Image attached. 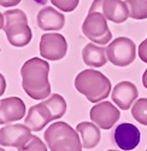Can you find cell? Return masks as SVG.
<instances>
[{"mask_svg": "<svg viewBox=\"0 0 147 151\" xmlns=\"http://www.w3.org/2000/svg\"><path fill=\"white\" fill-rule=\"evenodd\" d=\"M50 64L45 59L33 57L21 68L22 87L30 98L42 100L50 97L51 83L48 81Z\"/></svg>", "mask_w": 147, "mask_h": 151, "instance_id": "6da1fadb", "label": "cell"}, {"mask_svg": "<svg viewBox=\"0 0 147 151\" xmlns=\"http://www.w3.org/2000/svg\"><path fill=\"white\" fill-rule=\"evenodd\" d=\"M75 88L92 103H99L111 92V81L94 69H86L75 78Z\"/></svg>", "mask_w": 147, "mask_h": 151, "instance_id": "7a4b0ae2", "label": "cell"}, {"mask_svg": "<svg viewBox=\"0 0 147 151\" xmlns=\"http://www.w3.org/2000/svg\"><path fill=\"white\" fill-rule=\"evenodd\" d=\"M44 137L51 151H82L83 147L78 132L63 121L48 126Z\"/></svg>", "mask_w": 147, "mask_h": 151, "instance_id": "3957f363", "label": "cell"}, {"mask_svg": "<svg viewBox=\"0 0 147 151\" xmlns=\"http://www.w3.org/2000/svg\"><path fill=\"white\" fill-rule=\"evenodd\" d=\"M4 32L7 41L15 47L27 46L33 37L31 29L28 24L27 15L22 10H7L4 12Z\"/></svg>", "mask_w": 147, "mask_h": 151, "instance_id": "277c9868", "label": "cell"}, {"mask_svg": "<svg viewBox=\"0 0 147 151\" xmlns=\"http://www.w3.org/2000/svg\"><path fill=\"white\" fill-rule=\"evenodd\" d=\"M83 35L96 45H106L111 41L112 33L108 29L107 19L101 12H88L83 24Z\"/></svg>", "mask_w": 147, "mask_h": 151, "instance_id": "5b68a950", "label": "cell"}, {"mask_svg": "<svg viewBox=\"0 0 147 151\" xmlns=\"http://www.w3.org/2000/svg\"><path fill=\"white\" fill-rule=\"evenodd\" d=\"M107 59L113 65L124 68L134 62L136 57V46L133 40L126 36H119L106 47Z\"/></svg>", "mask_w": 147, "mask_h": 151, "instance_id": "8992f818", "label": "cell"}, {"mask_svg": "<svg viewBox=\"0 0 147 151\" xmlns=\"http://www.w3.org/2000/svg\"><path fill=\"white\" fill-rule=\"evenodd\" d=\"M40 55L47 60H59L65 57L68 52L66 39L58 33L44 34L40 39Z\"/></svg>", "mask_w": 147, "mask_h": 151, "instance_id": "52a82bcc", "label": "cell"}, {"mask_svg": "<svg viewBox=\"0 0 147 151\" xmlns=\"http://www.w3.org/2000/svg\"><path fill=\"white\" fill-rule=\"evenodd\" d=\"M89 12H101L107 21L123 23L129 18V9L122 0H94Z\"/></svg>", "mask_w": 147, "mask_h": 151, "instance_id": "ba28073f", "label": "cell"}, {"mask_svg": "<svg viewBox=\"0 0 147 151\" xmlns=\"http://www.w3.org/2000/svg\"><path fill=\"white\" fill-rule=\"evenodd\" d=\"M93 123L101 129H111L121 117L119 110L111 102L96 103L89 111Z\"/></svg>", "mask_w": 147, "mask_h": 151, "instance_id": "9c48e42d", "label": "cell"}, {"mask_svg": "<svg viewBox=\"0 0 147 151\" xmlns=\"http://www.w3.org/2000/svg\"><path fill=\"white\" fill-rule=\"evenodd\" d=\"M31 131L26 124H7L0 128V145L12 146V147H22L26 145L30 138L33 137Z\"/></svg>", "mask_w": 147, "mask_h": 151, "instance_id": "30bf717a", "label": "cell"}, {"mask_svg": "<svg viewBox=\"0 0 147 151\" xmlns=\"http://www.w3.org/2000/svg\"><path fill=\"white\" fill-rule=\"evenodd\" d=\"M113 140L119 149L124 151H130L140 144L141 133L136 126L124 122L116 127L113 132Z\"/></svg>", "mask_w": 147, "mask_h": 151, "instance_id": "8fae6325", "label": "cell"}, {"mask_svg": "<svg viewBox=\"0 0 147 151\" xmlns=\"http://www.w3.org/2000/svg\"><path fill=\"white\" fill-rule=\"evenodd\" d=\"M26 115V104L19 97L0 99V124L19 121Z\"/></svg>", "mask_w": 147, "mask_h": 151, "instance_id": "7c38bea8", "label": "cell"}, {"mask_svg": "<svg viewBox=\"0 0 147 151\" xmlns=\"http://www.w3.org/2000/svg\"><path fill=\"white\" fill-rule=\"evenodd\" d=\"M53 120L54 117L51 109L42 102L33 105L29 109L26 119H24V123H26V126H28L31 132H40Z\"/></svg>", "mask_w": 147, "mask_h": 151, "instance_id": "4fadbf2b", "label": "cell"}, {"mask_svg": "<svg viewBox=\"0 0 147 151\" xmlns=\"http://www.w3.org/2000/svg\"><path fill=\"white\" fill-rule=\"evenodd\" d=\"M139 97L136 86L130 81H121L112 90L111 98L113 103L122 110H128L133 106V103Z\"/></svg>", "mask_w": 147, "mask_h": 151, "instance_id": "5bb4252c", "label": "cell"}, {"mask_svg": "<svg viewBox=\"0 0 147 151\" xmlns=\"http://www.w3.org/2000/svg\"><path fill=\"white\" fill-rule=\"evenodd\" d=\"M36 23L41 30L56 32L63 29L65 24V17L58 10L51 6H46L39 11L38 16H36Z\"/></svg>", "mask_w": 147, "mask_h": 151, "instance_id": "9a60e30c", "label": "cell"}, {"mask_svg": "<svg viewBox=\"0 0 147 151\" xmlns=\"http://www.w3.org/2000/svg\"><path fill=\"white\" fill-rule=\"evenodd\" d=\"M82 59L86 65L91 68H100L106 64L107 56H106V48L98 46L94 42L87 44L82 50Z\"/></svg>", "mask_w": 147, "mask_h": 151, "instance_id": "2e32d148", "label": "cell"}, {"mask_svg": "<svg viewBox=\"0 0 147 151\" xmlns=\"http://www.w3.org/2000/svg\"><path fill=\"white\" fill-rule=\"evenodd\" d=\"M76 131L81 137L82 146L84 149H93L99 144L101 134H100L99 127L95 123L87 122V121L80 122L76 127Z\"/></svg>", "mask_w": 147, "mask_h": 151, "instance_id": "e0dca14e", "label": "cell"}, {"mask_svg": "<svg viewBox=\"0 0 147 151\" xmlns=\"http://www.w3.org/2000/svg\"><path fill=\"white\" fill-rule=\"evenodd\" d=\"M44 103L46 105H48V108L51 109L54 120H58L64 116L65 111H66V102L60 94L54 93V94L50 96L47 99L44 100Z\"/></svg>", "mask_w": 147, "mask_h": 151, "instance_id": "ac0fdd59", "label": "cell"}, {"mask_svg": "<svg viewBox=\"0 0 147 151\" xmlns=\"http://www.w3.org/2000/svg\"><path fill=\"white\" fill-rule=\"evenodd\" d=\"M129 9V17L136 21L147 18V0H126Z\"/></svg>", "mask_w": 147, "mask_h": 151, "instance_id": "d6986e66", "label": "cell"}, {"mask_svg": "<svg viewBox=\"0 0 147 151\" xmlns=\"http://www.w3.org/2000/svg\"><path fill=\"white\" fill-rule=\"evenodd\" d=\"M131 115L140 124L147 126V98H140L133 104Z\"/></svg>", "mask_w": 147, "mask_h": 151, "instance_id": "ffe728a7", "label": "cell"}, {"mask_svg": "<svg viewBox=\"0 0 147 151\" xmlns=\"http://www.w3.org/2000/svg\"><path fill=\"white\" fill-rule=\"evenodd\" d=\"M18 151H47V146L44 144V142L40 138L33 135L30 138V140L24 146L19 147Z\"/></svg>", "mask_w": 147, "mask_h": 151, "instance_id": "44dd1931", "label": "cell"}, {"mask_svg": "<svg viewBox=\"0 0 147 151\" xmlns=\"http://www.w3.org/2000/svg\"><path fill=\"white\" fill-rule=\"evenodd\" d=\"M51 3L58 10H62L64 12H71L77 7L80 0H51Z\"/></svg>", "mask_w": 147, "mask_h": 151, "instance_id": "7402d4cb", "label": "cell"}, {"mask_svg": "<svg viewBox=\"0 0 147 151\" xmlns=\"http://www.w3.org/2000/svg\"><path fill=\"white\" fill-rule=\"evenodd\" d=\"M138 53H139V57L142 62L147 63V37L140 44L139 48H138Z\"/></svg>", "mask_w": 147, "mask_h": 151, "instance_id": "603a6c76", "label": "cell"}, {"mask_svg": "<svg viewBox=\"0 0 147 151\" xmlns=\"http://www.w3.org/2000/svg\"><path fill=\"white\" fill-rule=\"evenodd\" d=\"M22 0H0V6L3 7H14L18 5Z\"/></svg>", "mask_w": 147, "mask_h": 151, "instance_id": "cb8c5ba5", "label": "cell"}, {"mask_svg": "<svg viewBox=\"0 0 147 151\" xmlns=\"http://www.w3.org/2000/svg\"><path fill=\"white\" fill-rule=\"evenodd\" d=\"M5 88H6V81H5V78L3 74H0V97H1L5 92Z\"/></svg>", "mask_w": 147, "mask_h": 151, "instance_id": "d4e9b609", "label": "cell"}, {"mask_svg": "<svg viewBox=\"0 0 147 151\" xmlns=\"http://www.w3.org/2000/svg\"><path fill=\"white\" fill-rule=\"evenodd\" d=\"M142 85H143L145 88H147V69L145 70V73L142 75Z\"/></svg>", "mask_w": 147, "mask_h": 151, "instance_id": "484cf974", "label": "cell"}, {"mask_svg": "<svg viewBox=\"0 0 147 151\" xmlns=\"http://www.w3.org/2000/svg\"><path fill=\"white\" fill-rule=\"evenodd\" d=\"M4 24H5L4 15H3V14H0V29H4Z\"/></svg>", "mask_w": 147, "mask_h": 151, "instance_id": "4316f807", "label": "cell"}, {"mask_svg": "<svg viewBox=\"0 0 147 151\" xmlns=\"http://www.w3.org/2000/svg\"><path fill=\"white\" fill-rule=\"evenodd\" d=\"M0 151H5V150H4L3 147H0Z\"/></svg>", "mask_w": 147, "mask_h": 151, "instance_id": "83f0119b", "label": "cell"}, {"mask_svg": "<svg viewBox=\"0 0 147 151\" xmlns=\"http://www.w3.org/2000/svg\"><path fill=\"white\" fill-rule=\"evenodd\" d=\"M107 151H118V150H107Z\"/></svg>", "mask_w": 147, "mask_h": 151, "instance_id": "f1b7e54d", "label": "cell"}, {"mask_svg": "<svg viewBox=\"0 0 147 151\" xmlns=\"http://www.w3.org/2000/svg\"><path fill=\"white\" fill-rule=\"evenodd\" d=\"M146 151H147V149H146Z\"/></svg>", "mask_w": 147, "mask_h": 151, "instance_id": "f546056e", "label": "cell"}]
</instances>
